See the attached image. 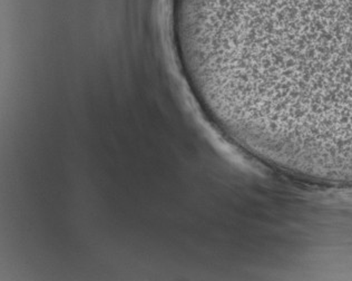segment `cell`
Masks as SVG:
<instances>
[{"mask_svg":"<svg viewBox=\"0 0 352 281\" xmlns=\"http://www.w3.org/2000/svg\"><path fill=\"white\" fill-rule=\"evenodd\" d=\"M213 66L267 91L352 111V0H223Z\"/></svg>","mask_w":352,"mask_h":281,"instance_id":"6da1fadb","label":"cell"}]
</instances>
